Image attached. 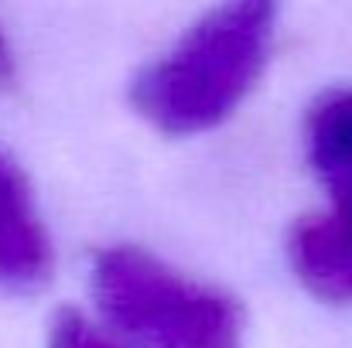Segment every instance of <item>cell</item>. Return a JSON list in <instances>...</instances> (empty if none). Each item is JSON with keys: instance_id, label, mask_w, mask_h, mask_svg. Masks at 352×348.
<instances>
[{"instance_id": "cell-1", "label": "cell", "mask_w": 352, "mask_h": 348, "mask_svg": "<svg viewBox=\"0 0 352 348\" xmlns=\"http://www.w3.org/2000/svg\"><path fill=\"white\" fill-rule=\"evenodd\" d=\"M274 17V3L260 0L212 7L137 72L133 110L164 133H199L223 123L267 65Z\"/></svg>"}, {"instance_id": "cell-2", "label": "cell", "mask_w": 352, "mask_h": 348, "mask_svg": "<svg viewBox=\"0 0 352 348\" xmlns=\"http://www.w3.org/2000/svg\"><path fill=\"white\" fill-rule=\"evenodd\" d=\"M103 318L151 348H243V308L151 249L117 242L93 256Z\"/></svg>"}, {"instance_id": "cell-3", "label": "cell", "mask_w": 352, "mask_h": 348, "mask_svg": "<svg viewBox=\"0 0 352 348\" xmlns=\"http://www.w3.org/2000/svg\"><path fill=\"white\" fill-rule=\"evenodd\" d=\"M332 205L318 216L301 219L287 253L298 280L322 301H352V181L329 188Z\"/></svg>"}, {"instance_id": "cell-4", "label": "cell", "mask_w": 352, "mask_h": 348, "mask_svg": "<svg viewBox=\"0 0 352 348\" xmlns=\"http://www.w3.org/2000/svg\"><path fill=\"white\" fill-rule=\"evenodd\" d=\"M52 277V239L21 167L0 154V283L41 287Z\"/></svg>"}, {"instance_id": "cell-5", "label": "cell", "mask_w": 352, "mask_h": 348, "mask_svg": "<svg viewBox=\"0 0 352 348\" xmlns=\"http://www.w3.org/2000/svg\"><path fill=\"white\" fill-rule=\"evenodd\" d=\"M308 161L329 188L352 181V89H329L311 103Z\"/></svg>"}, {"instance_id": "cell-6", "label": "cell", "mask_w": 352, "mask_h": 348, "mask_svg": "<svg viewBox=\"0 0 352 348\" xmlns=\"http://www.w3.org/2000/svg\"><path fill=\"white\" fill-rule=\"evenodd\" d=\"M48 348H123L120 342H113L107 332H100L89 318H82L72 308H62L52 318L48 328Z\"/></svg>"}, {"instance_id": "cell-7", "label": "cell", "mask_w": 352, "mask_h": 348, "mask_svg": "<svg viewBox=\"0 0 352 348\" xmlns=\"http://www.w3.org/2000/svg\"><path fill=\"white\" fill-rule=\"evenodd\" d=\"M14 76V51H10V41L3 38L0 31V79H10Z\"/></svg>"}]
</instances>
